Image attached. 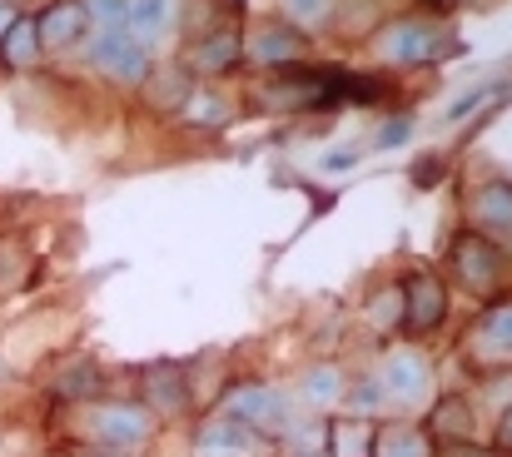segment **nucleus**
<instances>
[{"instance_id": "1", "label": "nucleus", "mask_w": 512, "mask_h": 457, "mask_svg": "<svg viewBox=\"0 0 512 457\" xmlns=\"http://www.w3.org/2000/svg\"><path fill=\"white\" fill-rule=\"evenodd\" d=\"M463 40L448 35V25L428 20V15H408V20H393L383 30V55L393 65H433L443 55H458Z\"/></svg>"}, {"instance_id": "2", "label": "nucleus", "mask_w": 512, "mask_h": 457, "mask_svg": "<svg viewBox=\"0 0 512 457\" xmlns=\"http://www.w3.org/2000/svg\"><path fill=\"white\" fill-rule=\"evenodd\" d=\"M448 269H453V279H458L468 294H493V289L503 284V254H498L493 239L478 234V229H463V234L448 244Z\"/></svg>"}, {"instance_id": "3", "label": "nucleus", "mask_w": 512, "mask_h": 457, "mask_svg": "<svg viewBox=\"0 0 512 457\" xmlns=\"http://www.w3.org/2000/svg\"><path fill=\"white\" fill-rule=\"evenodd\" d=\"M90 433L115 453H140L155 438V413L145 403H100L90 413Z\"/></svg>"}, {"instance_id": "4", "label": "nucleus", "mask_w": 512, "mask_h": 457, "mask_svg": "<svg viewBox=\"0 0 512 457\" xmlns=\"http://www.w3.org/2000/svg\"><path fill=\"white\" fill-rule=\"evenodd\" d=\"M224 418H234V423H244V428H254V433L264 438V433L289 428L294 403H289L279 388H269V383H239V388L224 398Z\"/></svg>"}, {"instance_id": "5", "label": "nucleus", "mask_w": 512, "mask_h": 457, "mask_svg": "<svg viewBox=\"0 0 512 457\" xmlns=\"http://www.w3.org/2000/svg\"><path fill=\"white\" fill-rule=\"evenodd\" d=\"M398 294H403V328H408V333H433V328H443V318H448V289H443V279H438L433 269H413V274L398 284Z\"/></svg>"}, {"instance_id": "6", "label": "nucleus", "mask_w": 512, "mask_h": 457, "mask_svg": "<svg viewBox=\"0 0 512 457\" xmlns=\"http://www.w3.org/2000/svg\"><path fill=\"white\" fill-rule=\"evenodd\" d=\"M90 65L115 70L120 80H145L150 75V50L135 45L125 25H100V35L90 40Z\"/></svg>"}, {"instance_id": "7", "label": "nucleus", "mask_w": 512, "mask_h": 457, "mask_svg": "<svg viewBox=\"0 0 512 457\" xmlns=\"http://www.w3.org/2000/svg\"><path fill=\"white\" fill-rule=\"evenodd\" d=\"M244 50H249L259 65L289 70V65H299V60L309 55V35H304L299 25H289V20H269V25H259V30L244 40Z\"/></svg>"}, {"instance_id": "8", "label": "nucleus", "mask_w": 512, "mask_h": 457, "mask_svg": "<svg viewBox=\"0 0 512 457\" xmlns=\"http://www.w3.org/2000/svg\"><path fill=\"white\" fill-rule=\"evenodd\" d=\"M35 35H40V50H70L80 35H90V10H85V0H50V5L35 15Z\"/></svg>"}, {"instance_id": "9", "label": "nucleus", "mask_w": 512, "mask_h": 457, "mask_svg": "<svg viewBox=\"0 0 512 457\" xmlns=\"http://www.w3.org/2000/svg\"><path fill=\"white\" fill-rule=\"evenodd\" d=\"M378 383H383V398H398V403L413 408L433 393V368H428L423 353H393Z\"/></svg>"}, {"instance_id": "10", "label": "nucleus", "mask_w": 512, "mask_h": 457, "mask_svg": "<svg viewBox=\"0 0 512 457\" xmlns=\"http://www.w3.org/2000/svg\"><path fill=\"white\" fill-rule=\"evenodd\" d=\"M239 60H244V35H239L234 20L229 25H209V30L194 35V70L199 75H224Z\"/></svg>"}, {"instance_id": "11", "label": "nucleus", "mask_w": 512, "mask_h": 457, "mask_svg": "<svg viewBox=\"0 0 512 457\" xmlns=\"http://www.w3.org/2000/svg\"><path fill=\"white\" fill-rule=\"evenodd\" d=\"M264 453V438L234 418H209L199 428V443H194V457H254Z\"/></svg>"}, {"instance_id": "12", "label": "nucleus", "mask_w": 512, "mask_h": 457, "mask_svg": "<svg viewBox=\"0 0 512 457\" xmlns=\"http://www.w3.org/2000/svg\"><path fill=\"white\" fill-rule=\"evenodd\" d=\"M140 85H145V105L160 110V115H179V110L194 100V75H189L184 65H160V70H150Z\"/></svg>"}, {"instance_id": "13", "label": "nucleus", "mask_w": 512, "mask_h": 457, "mask_svg": "<svg viewBox=\"0 0 512 457\" xmlns=\"http://www.w3.org/2000/svg\"><path fill=\"white\" fill-rule=\"evenodd\" d=\"M0 60L5 70H30L40 60V35H35V15H10L0 30Z\"/></svg>"}, {"instance_id": "14", "label": "nucleus", "mask_w": 512, "mask_h": 457, "mask_svg": "<svg viewBox=\"0 0 512 457\" xmlns=\"http://www.w3.org/2000/svg\"><path fill=\"white\" fill-rule=\"evenodd\" d=\"M145 403L160 408V413H184L189 408V388H184V373L174 363H150L145 368Z\"/></svg>"}, {"instance_id": "15", "label": "nucleus", "mask_w": 512, "mask_h": 457, "mask_svg": "<svg viewBox=\"0 0 512 457\" xmlns=\"http://www.w3.org/2000/svg\"><path fill=\"white\" fill-rule=\"evenodd\" d=\"M468 209H473V219H478L483 229H493V234H512V184L493 179V184L473 189Z\"/></svg>"}, {"instance_id": "16", "label": "nucleus", "mask_w": 512, "mask_h": 457, "mask_svg": "<svg viewBox=\"0 0 512 457\" xmlns=\"http://www.w3.org/2000/svg\"><path fill=\"white\" fill-rule=\"evenodd\" d=\"M478 348L483 358H512V299L493 304L478 318Z\"/></svg>"}, {"instance_id": "17", "label": "nucleus", "mask_w": 512, "mask_h": 457, "mask_svg": "<svg viewBox=\"0 0 512 457\" xmlns=\"http://www.w3.org/2000/svg\"><path fill=\"white\" fill-rule=\"evenodd\" d=\"M373 457H433V438L423 428L393 423V428L373 433Z\"/></svg>"}, {"instance_id": "18", "label": "nucleus", "mask_w": 512, "mask_h": 457, "mask_svg": "<svg viewBox=\"0 0 512 457\" xmlns=\"http://www.w3.org/2000/svg\"><path fill=\"white\" fill-rule=\"evenodd\" d=\"M423 433H438L443 443H473V408L463 398H443Z\"/></svg>"}, {"instance_id": "19", "label": "nucleus", "mask_w": 512, "mask_h": 457, "mask_svg": "<svg viewBox=\"0 0 512 457\" xmlns=\"http://www.w3.org/2000/svg\"><path fill=\"white\" fill-rule=\"evenodd\" d=\"M299 393H304V403H309V408H319V413H324V408L343 403V373L334 368V363H319V368L299 383Z\"/></svg>"}, {"instance_id": "20", "label": "nucleus", "mask_w": 512, "mask_h": 457, "mask_svg": "<svg viewBox=\"0 0 512 457\" xmlns=\"http://www.w3.org/2000/svg\"><path fill=\"white\" fill-rule=\"evenodd\" d=\"M165 15H170V0H130V15H125L130 40H135V45H150L155 30L165 25Z\"/></svg>"}, {"instance_id": "21", "label": "nucleus", "mask_w": 512, "mask_h": 457, "mask_svg": "<svg viewBox=\"0 0 512 457\" xmlns=\"http://www.w3.org/2000/svg\"><path fill=\"white\" fill-rule=\"evenodd\" d=\"M329 443H334L329 457H373V428L363 418H348V423H339L329 433Z\"/></svg>"}, {"instance_id": "22", "label": "nucleus", "mask_w": 512, "mask_h": 457, "mask_svg": "<svg viewBox=\"0 0 512 457\" xmlns=\"http://www.w3.org/2000/svg\"><path fill=\"white\" fill-rule=\"evenodd\" d=\"M284 20L299 30H319L334 20V0H284Z\"/></svg>"}, {"instance_id": "23", "label": "nucleus", "mask_w": 512, "mask_h": 457, "mask_svg": "<svg viewBox=\"0 0 512 457\" xmlns=\"http://www.w3.org/2000/svg\"><path fill=\"white\" fill-rule=\"evenodd\" d=\"M368 318H373V328H393V323H403V294H398V284H388V289L368 304Z\"/></svg>"}, {"instance_id": "24", "label": "nucleus", "mask_w": 512, "mask_h": 457, "mask_svg": "<svg viewBox=\"0 0 512 457\" xmlns=\"http://www.w3.org/2000/svg\"><path fill=\"white\" fill-rule=\"evenodd\" d=\"M95 388H100V373H95V363H80L75 373H65V378L55 383V393H60V398H90Z\"/></svg>"}, {"instance_id": "25", "label": "nucleus", "mask_w": 512, "mask_h": 457, "mask_svg": "<svg viewBox=\"0 0 512 457\" xmlns=\"http://www.w3.org/2000/svg\"><path fill=\"white\" fill-rule=\"evenodd\" d=\"M348 403H353V413H373V408H383V383H378V378H363V383H353Z\"/></svg>"}, {"instance_id": "26", "label": "nucleus", "mask_w": 512, "mask_h": 457, "mask_svg": "<svg viewBox=\"0 0 512 457\" xmlns=\"http://www.w3.org/2000/svg\"><path fill=\"white\" fill-rule=\"evenodd\" d=\"M85 10H90L100 25H125V15H130V0H85Z\"/></svg>"}, {"instance_id": "27", "label": "nucleus", "mask_w": 512, "mask_h": 457, "mask_svg": "<svg viewBox=\"0 0 512 457\" xmlns=\"http://www.w3.org/2000/svg\"><path fill=\"white\" fill-rule=\"evenodd\" d=\"M189 105H194V100H189ZM189 105H184V110H189ZM194 110H199V115H194L199 125H224V115H229V110H224L219 100H199Z\"/></svg>"}, {"instance_id": "28", "label": "nucleus", "mask_w": 512, "mask_h": 457, "mask_svg": "<svg viewBox=\"0 0 512 457\" xmlns=\"http://www.w3.org/2000/svg\"><path fill=\"white\" fill-rule=\"evenodd\" d=\"M443 457H503V453H493V448H478V443H448V448H443Z\"/></svg>"}, {"instance_id": "29", "label": "nucleus", "mask_w": 512, "mask_h": 457, "mask_svg": "<svg viewBox=\"0 0 512 457\" xmlns=\"http://www.w3.org/2000/svg\"><path fill=\"white\" fill-rule=\"evenodd\" d=\"M438 169H443V159H438V154H428V159L413 169V184H433V179H438Z\"/></svg>"}, {"instance_id": "30", "label": "nucleus", "mask_w": 512, "mask_h": 457, "mask_svg": "<svg viewBox=\"0 0 512 457\" xmlns=\"http://www.w3.org/2000/svg\"><path fill=\"white\" fill-rule=\"evenodd\" d=\"M498 448L512 453V408H503V418H498Z\"/></svg>"}, {"instance_id": "31", "label": "nucleus", "mask_w": 512, "mask_h": 457, "mask_svg": "<svg viewBox=\"0 0 512 457\" xmlns=\"http://www.w3.org/2000/svg\"><path fill=\"white\" fill-rule=\"evenodd\" d=\"M353 159H358L353 150H334V154H324V169H348Z\"/></svg>"}, {"instance_id": "32", "label": "nucleus", "mask_w": 512, "mask_h": 457, "mask_svg": "<svg viewBox=\"0 0 512 457\" xmlns=\"http://www.w3.org/2000/svg\"><path fill=\"white\" fill-rule=\"evenodd\" d=\"M403 135H408V120H398V125H388V130L378 135V145H398Z\"/></svg>"}, {"instance_id": "33", "label": "nucleus", "mask_w": 512, "mask_h": 457, "mask_svg": "<svg viewBox=\"0 0 512 457\" xmlns=\"http://www.w3.org/2000/svg\"><path fill=\"white\" fill-rule=\"evenodd\" d=\"M428 5H453V0H428Z\"/></svg>"}, {"instance_id": "34", "label": "nucleus", "mask_w": 512, "mask_h": 457, "mask_svg": "<svg viewBox=\"0 0 512 457\" xmlns=\"http://www.w3.org/2000/svg\"><path fill=\"white\" fill-rule=\"evenodd\" d=\"M299 457H329V453H299Z\"/></svg>"}]
</instances>
